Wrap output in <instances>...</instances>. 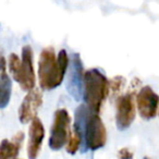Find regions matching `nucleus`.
<instances>
[{
  "instance_id": "nucleus-5",
  "label": "nucleus",
  "mask_w": 159,
  "mask_h": 159,
  "mask_svg": "<svg viewBox=\"0 0 159 159\" xmlns=\"http://www.w3.org/2000/svg\"><path fill=\"white\" fill-rule=\"evenodd\" d=\"M69 75L66 81V89L75 100L83 99L84 96V70L79 53H72L69 64Z\"/></svg>"
},
{
  "instance_id": "nucleus-14",
  "label": "nucleus",
  "mask_w": 159,
  "mask_h": 159,
  "mask_svg": "<svg viewBox=\"0 0 159 159\" xmlns=\"http://www.w3.org/2000/svg\"><path fill=\"white\" fill-rule=\"evenodd\" d=\"M80 146H82V139H81L79 133L73 131V132L71 133L70 137H69V141H68V143H66V149L69 154L74 155V154H76V152L79 150Z\"/></svg>"
},
{
  "instance_id": "nucleus-13",
  "label": "nucleus",
  "mask_w": 159,
  "mask_h": 159,
  "mask_svg": "<svg viewBox=\"0 0 159 159\" xmlns=\"http://www.w3.org/2000/svg\"><path fill=\"white\" fill-rule=\"evenodd\" d=\"M8 66H9V71L12 77L14 79V81L19 83L21 80V73H22V60H20V58L16 53H11L9 56Z\"/></svg>"
},
{
  "instance_id": "nucleus-12",
  "label": "nucleus",
  "mask_w": 159,
  "mask_h": 159,
  "mask_svg": "<svg viewBox=\"0 0 159 159\" xmlns=\"http://www.w3.org/2000/svg\"><path fill=\"white\" fill-rule=\"evenodd\" d=\"M6 59L1 57V76H0V107L6 108L11 97L12 82L6 72Z\"/></svg>"
},
{
  "instance_id": "nucleus-9",
  "label": "nucleus",
  "mask_w": 159,
  "mask_h": 159,
  "mask_svg": "<svg viewBox=\"0 0 159 159\" xmlns=\"http://www.w3.org/2000/svg\"><path fill=\"white\" fill-rule=\"evenodd\" d=\"M22 73L19 84L25 92H30L35 87V71L33 66V50L30 45L22 48Z\"/></svg>"
},
{
  "instance_id": "nucleus-6",
  "label": "nucleus",
  "mask_w": 159,
  "mask_h": 159,
  "mask_svg": "<svg viewBox=\"0 0 159 159\" xmlns=\"http://www.w3.org/2000/svg\"><path fill=\"white\" fill-rule=\"evenodd\" d=\"M116 124L119 131H124L131 126L135 119V100L134 89L125 95L120 96L116 102Z\"/></svg>"
},
{
  "instance_id": "nucleus-10",
  "label": "nucleus",
  "mask_w": 159,
  "mask_h": 159,
  "mask_svg": "<svg viewBox=\"0 0 159 159\" xmlns=\"http://www.w3.org/2000/svg\"><path fill=\"white\" fill-rule=\"evenodd\" d=\"M45 137V129L39 118L35 117L31 121L29 131V144H27V155L31 159L38 156L40 146Z\"/></svg>"
},
{
  "instance_id": "nucleus-11",
  "label": "nucleus",
  "mask_w": 159,
  "mask_h": 159,
  "mask_svg": "<svg viewBox=\"0 0 159 159\" xmlns=\"http://www.w3.org/2000/svg\"><path fill=\"white\" fill-rule=\"evenodd\" d=\"M24 141V133L18 132L12 139H3L0 145V158H16Z\"/></svg>"
},
{
  "instance_id": "nucleus-7",
  "label": "nucleus",
  "mask_w": 159,
  "mask_h": 159,
  "mask_svg": "<svg viewBox=\"0 0 159 159\" xmlns=\"http://www.w3.org/2000/svg\"><path fill=\"white\" fill-rule=\"evenodd\" d=\"M159 105V96L152 91L150 86H144L139 89L136 96L137 110L143 119H154L157 115Z\"/></svg>"
},
{
  "instance_id": "nucleus-8",
  "label": "nucleus",
  "mask_w": 159,
  "mask_h": 159,
  "mask_svg": "<svg viewBox=\"0 0 159 159\" xmlns=\"http://www.w3.org/2000/svg\"><path fill=\"white\" fill-rule=\"evenodd\" d=\"M43 104L42 92L37 89H33L29 92L23 99L19 109V119L22 123L31 122L37 115V111Z\"/></svg>"
},
{
  "instance_id": "nucleus-4",
  "label": "nucleus",
  "mask_w": 159,
  "mask_h": 159,
  "mask_svg": "<svg viewBox=\"0 0 159 159\" xmlns=\"http://www.w3.org/2000/svg\"><path fill=\"white\" fill-rule=\"evenodd\" d=\"M71 118L66 109H58L55 112V119L50 129L49 147L52 150H59L68 143L70 132Z\"/></svg>"
},
{
  "instance_id": "nucleus-3",
  "label": "nucleus",
  "mask_w": 159,
  "mask_h": 159,
  "mask_svg": "<svg viewBox=\"0 0 159 159\" xmlns=\"http://www.w3.org/2000/svg\"><path fill=\"white\" fill-rule=\"evenodd\" d=\"M107 131L102 120L97 112H93L89 109L85 123V136L84 144L82 146V152L97 150L106 145Z\"/></svg>"
},
{
  "instance_id": "nucleus-16",
  "label": "nucleus",
  "mask_w": 159,
  "mask_h": 159,
  "mask_svg": "<svg viewBox=\"0 0 159 159\" xmlns=\"http://www.w3.org/2000/svg\"><path fill=\"white\" fill-rule=\"evenodd\" d=\"M119 158H132L133 154L128 149V148H122L119 150V154H118Z\"/></svg>"
},
{
  "instance_id": "nucleus-1",
  "label": "nucleus",
  "mask_w": 159,
  "mask_h": 159,
  "mask_svg": "<svg viewBox=\"0 0 159 159\" xmlns=\"http://www.w3.org/2000/svg\"><path fill=\"white\" fill-rule=\"evenodd\" d=\"M68 52L61 49L56 57L55 49L51 46L43 49L38 60V81L44 91H51L58 87L63 81L69 68Z\"/></svg>"
},
{
  "instance_id": "nucleus-2",
  "label": "nucleus",
  "mask_w": 159,
  "mask_h": 159,
  "mask_svg": "<svg viewBox=\"0 0 159 159\" xmlns=\"http://www.w3.org/2000/svg\"><path fill=\"white\" fill-rule=\"evenodd\" d=\"M109 92V81L99 69L92 68L85 71L83 99L93 112L99 113Z\"/></svg>"
},
{
  "instance_id": "nucleus-15",
  "label": "nucleus",
  "mask_w": 159,
  "mask_h": 159,
  "mask_svg": "<svg viewBox=\"0 0 159 159\" xmlns=\"http://www.w3.org/2000/svg\"><path fill=\"white\" fill-rule=\"evenodd\" d=\"M126 83L125 77L121 76V75H117L113 79L109 81V89H110V93L112 96H117L120 92L123 89L124 85Z\"/></svg>"
}]
</instances>
